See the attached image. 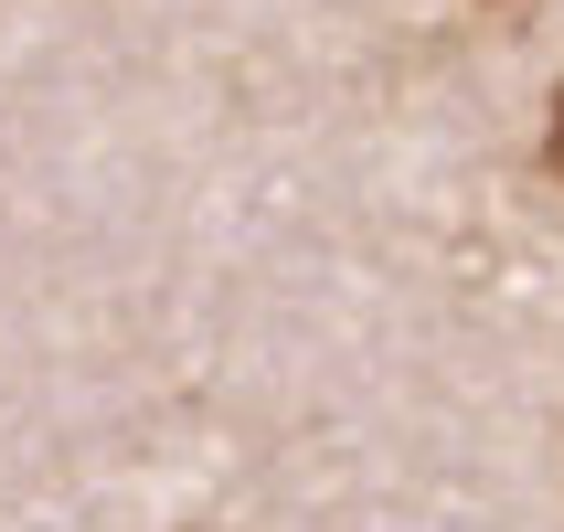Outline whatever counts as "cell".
I'll return each mask as SVG.
<instances>
[{
  "label": "cell",
  "mask_w": 564,
  "mask_h": 532,
  "mask_svg": "<svg viewBox=\"0 0 564 532\" xmlns=\"http://www.w3.org/2000/svg\"><path fill=\"white\" fill-rule=\"evenodd\" d=\"M543 171L564 182V96H554V128H543Z\"/></svg>",
  "instance_id": "cell-1"
}]
</instances>
